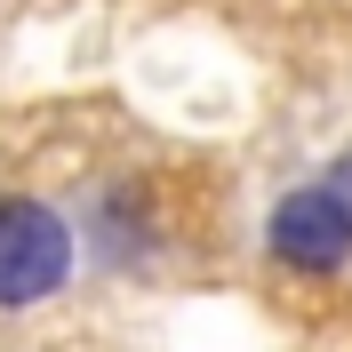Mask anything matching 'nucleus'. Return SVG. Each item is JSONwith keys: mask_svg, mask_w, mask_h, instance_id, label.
<instances>
[{"mask_svg": "<svg viewBox=\"0 0 352 352\" xmlns=\"http://www.w3.org/2000/svg\"><path fill=\"white\" fill-rule=\"evenodd\" d=\"M80 232L65 224V208H48L32 192H0V312H32L72 280Z\"/></svg>", "mask_w": 352, "mask_h": 352, "instance_id": "1", "label": "nucleus"}, {"mask_svg": "<svg viewBox=\"0 0 352 352\" xmlns=\"http://www.w3.org/2000/svg\"><path fill=\"white\" fill-rule=\"evenodd\" d=\"M320 184H329V192H336V200L352 208V144H344V153L329 160V168H320Z\"/></svg>", "mask_w": 352, "mask_h": 352, "instance_id": "4", "label": "nucleus"}, {"mask_svg": "<svg viewBox=\"0 0 352 352\" xmlns=\"http://www.w3.org/2000/svg\"><path fill=\"white\" fill-rule=\"evenodd\" d=\"M104 241H112V256H120V264H136L144 248H153V224L136 217V200H129V192L96 200V248H104Z\"/></svg>", "mask_w": 352, "mask_h": 352, "instance_id": "3", "label": "nucleus"}, {"mask_svg": "<svg viewBox=\"0 0 352 352\" xmlns=\"http://www.w3.org/2000/svg\"><path fill=\"white\" fill-rule=\"evenodd\" d=\"M264 256L296 272V280H336L352 272V208L312 176V184H288L264 217Z\"/></svg>", "mask_w": 352, "mask_h": 352, "instance_id": "2", "label": "nucleus"}]
</instances>
